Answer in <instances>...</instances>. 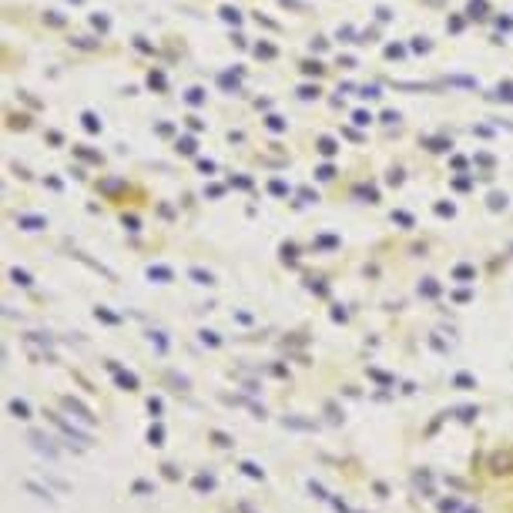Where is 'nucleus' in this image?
<instances>
[{"label": "nucleus", "mask_w": 513, "mask_h": 513, "mask_svg": "<svg viewBox=\"0 0 513 513\" xmlns=\"http://www.w3.org/2000/svg\"><path fill=\"white\" fill-rule=\"evenodd\" d=\"M10 409H14V413H20V419L27 416V406H24V402H10Z\"/></svg>", "instance_id": "f257e3e1"}]
</instances>
